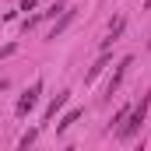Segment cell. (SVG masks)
<instances>
[{
  "mask_svg": "<svg viewBox=\"0 0 151 151\" xmlns=\"http://www.w3.org/2000/svg\"><path fill=\"white\" fill-rule=\"evenodd\" d=\"M144 4H148V7H151V0H144Z\"/></svg>",
  "mask_w": 151,
  "mask_h": 151,
  "instance_id": "cell-13",
  "label": "cell"
},
{
  "mask_svg": "<svg viewBox=\"0 0 151 151\" xmlns=\"http://www.w3.org/2000/svg\"><path fill=\"white\" fill-rule=\"evenodd\" d=\"M70 21H74V7H67V11H63V14H60V21H56V25H53V28H49V35H46V42H56V35H63V32H67V25H70Z\"/></svg>",
  "mask_w": 151,
  "mask_h": 151,
  "instance_id": "cell-5",
  "label": "cell"
},
{
  "mask_svg": "<svg viewBox=\"0 0 151 151\" xmlns=\"http://www.w3.org/2000/svg\"><path fill=\"white\" fill-rule=\"evenodd\" d=\"M148 109H151V91H144V95H141V102H137V106H130V113H127V119H123V127L116 130V137H119V141L137 137V130H141V127H144V119H148Z\"/></svg>",
  "mask_w": 151,
  "mask_h": 151,
  "instance_id": "cell-1",
  "label": "cell"
},
{
  "mask_svg": "<svg viewBox=\"0 0 151 151\" xmlns=\"http://www.w3.org/2000/svg\"><path fill=\"white\" fill-rule=\"evenodd\" d=\"M109 60H113V56H109V49H102V56H99V60H95V63H91V67H88V74H84V84H91V81H95V77L102 74V70H106V67H109Z\"/></svg>",
  "mask_w": 151,
  "mask_h": 151,
  "instance_id": "cell-6",
  "label": "cell"
},
{
  "mask_svg": "<svg viewBox=\"0 0 151 151\" xmlns=\"http://www.w3.org/2000/svg\"><path fill=\"white\" fill-rule=\"evenodd\" d=\"M39 95H42V77H35V81H32V84H28V88L18 95V106H14V113L25 119V116H28V113L39 106Z\"/></svg>",
  "mask_w": 151,
  "mask_h": 151,
  "instance_id": "cell-2",
  "label": "cell"
},
{
  "mask_svg": "<svg viewBox=\"0 0 151 151\" xmlns=\"http://www.w3.org/2000/svg\"><path fill=\"white\" fill-rule=\"evenodd\" d=\"M123 32H127V18H123V14H116L113 21H109V35L102 39V49H109L113 42H119V35H123Z\"/></svg>",
  "mask_w": 151,
  "mask_h": 151,
  "instance_id": "cell-4",
  "label": "cell"
},
{
  "mask_svg": "<svg viewBox=\"0 0 151 151\" xmlns=\"http://www.w3.org/2000/svg\"><path fill=\"white\" fill-rule=\"evenodd\" d=\"M148 49H151V39H148Z\"/></svg>",
  "mask_w": 151,
  "mask_h": 151,
  "instance_id": "cell-14",
  "label": "cell"
},
{
  "mask_svg": "<svg viewBox=\"0 0 151 151\" xmlns=\"http://www.w3.org/2000/svg\"><path fill=\"white\" fill-rule=\"evenodd\" d=\"M67 102H70V91H60V95H56V99H53V102L46 106V116H42V123H49V119H53V116L60 113V109H63Z\"/></svg>",
  "mask_w": 151,
  "mask_h": 151,
  "instance_id": "cell-7",
  "label": "cell"
},
{
  "mask_svg": "<svg viewBox=\"0 0 151 151\" xmlns=\"http://www.w3.org/2000/svg\"><path fill=\"white\" fill-rule=\"evenodd\" d=\"M14 49H18V46H14V42H11V46H4V49H0V60H7V56H11V53H14Z\"/></svg>",
  "mask_w": 151,
  "mask_h": 151,
  "instance_id": "cell-11",
  "label": "cell"
},
{
  "mask_svg": "<svg viewBox=\"0 0 151 151\" xmlns=\"http://www.w3.org/2000/svg\"><path fill=\"white\" fill-rule=\"evenodd\" d=\"M81 116H84V109H70V113H67L63 119H60V123H56V130H60V134H63V130H70L77 119H81Z\"/></svg>",
  "mask_w": 151,
  "mask_h": 151,
  "instance_id": "cell-8",
  "label": "cell"
},
{
  "mask_svg": "<svg viewBox=\"0 0 151 151\" xmlns=\"http://www.w3.org/2000/svg\"><path fill=\"white\" fill-rule=\"evenodd\" d=\"M67 7H70V4H63V0H56V4H49V11H42V14H39V21H42V18H56V14H63Z\"/></svg>",
  "mask_w": 151,
  "mask_h": 151,
  "instance_id": "cell-9",
  "label": "cell"
},
{
  "mask_svg": "<svg viewBox=\"0 0 151 151\" xmlns=\"http://www.w3.org/2000/svg\"><path fill=\"white\" fill-rule=\"evenodd\" d=\"M35 137H39V130H25L18 144H21V148H28V144H35Z\"/></svg>",
  "mask_w": 151,
  "mask_h": 151,
  "instance_id": "cell-10",
  "label": "cell"
},
{
  "mask_svg": "<svg viewBox=\"0 0 151 151\" xmlns=\"http://www.w3.org/2000/svg\"><path fill=\"white\" fill-rule=\"evenodd\" d=\"M134 67V56H123L119 63H116V70H113V77L106 81V95H102V102H109V95H116V88L123 84V77H127V70Z\"/></svg>",
  "mask_w": 151,
  "mask_h": 151,
  "instance_id": "cell-3",
  "label": "cell"
},
{
  "mask_svg": "<svg viewBox=\"0 0 151 151\" xmlns=\"http://www.w3.org/2000/svg\"><path fill=\"white\" fill-rule=\"evenodd\" d=\"M35 4L39 0H21V11H35Z\"/></svg>",
  "mask_w": 151,
  "mask_h": 151,
  "instance_id": "cell-12",
  "label": "cell"
}]
</instances>
